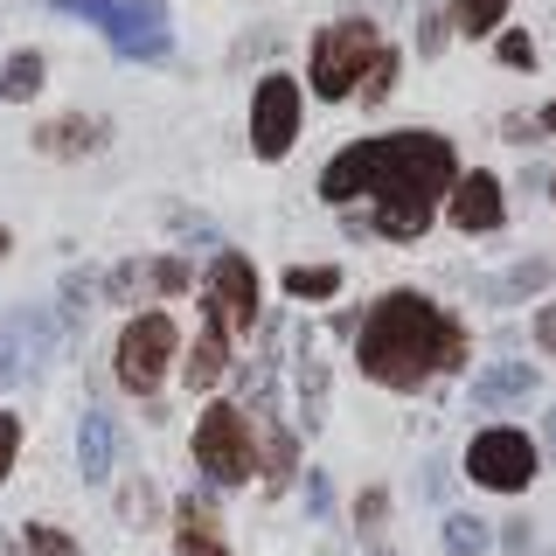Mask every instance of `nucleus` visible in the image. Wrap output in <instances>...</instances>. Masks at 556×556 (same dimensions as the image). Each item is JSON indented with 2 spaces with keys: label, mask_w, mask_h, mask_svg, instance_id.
Masks as SVG:
<instances>
[{
  "label": "nucleus",
  "mask_w": 556,
  "mask_h": 556,
  "mask_svg": "<svg viewBox=\"0 0 556 556\" xmlns=\"http://www.w3.org/2000/svg\"><path fill=\"white\" fill-rule=\"evenodd\" d=\"M257 439H265V480L286 486L292 480V431H278L265 410H257Z\"/></svg>",
  "instance_id": "nucleus-21"
},
{
  "label": "nucleus",
  "mask_w": 556,
  "mask_h": 556,
  "mask_svg": "<svg viewBox=\"0 0 556 556\" xmlns=\"http://www.w3.org/2000/svg\"><path fill=\"white\" fill-rule=\"evenodd\" d=\"M390 91H396V49H376L369 70H362V84H355V98L362 104H382Z\"/></svg>",
  "instance_id": "nucleus-23"
},
{
  "label": "nucleus",
  "mask_w": 556,
  "mask_h": 556,
  "mask_svg": "<svg viewBox=\"0 0 556 556\" xmlns=\"http://www.w3.org/2000/svg\"><path fill=\"white\" fill-rule=\"evenodd\" d=\"M300 77H286V70H271V77H257L251 91V153L257 161H286L292 139H300Z\"/></svg>",
  "instance_id": "nucleus-8"
},
{
  "label": "nucleus",
  "mask_w": 556,
  "mask_h": 556,
  "mask_svg": "<svg viewBox=\"0 0 556 556\" xmlns=\"http://www.w3.org/2000/svg\"><path fill=\"white\" fill-rule=\"evenodd\" d=\"M543 445H549V459H556V410L543 417Z\"/></svg>",
  "instance_id": "nucleus-38"
},
{
  "label": "nucleus",
  "mask_w": 556,
  "mask_h": 556,
  "mask_svg": "<svg viewBox=\"0 0 556 556\" xmlns=\"http://www.w3.org/2000/svg\"><path fill=\"white\" fill-rule=\"evenodd\" d=\"M494 49H501V63H508V70H529V63H535V42H529L521 28H501Z\"/></svg>",
  "instance_id": "nucleus-26"
},
{
  "label": "nucleus",
  "mask_w": 556,
  "mask_h": 556,
  "mask_svg": "<svg viewBox=\"0 0 556 556\" xmlns=\"http://www.w3.org/2000/svg\"><path fill=\"white\" fill-rule=\"evenodd\" d=\"M521 396H535V362H494L473 376V404L480 410H508Z\"/></svg>",
  "instance_id": "nucleus-14"
},
{
  "label": "nucleus",
  "mask_w": 556,
  "mask_h": 556,
  "mask_svg": "<svg viewBox=\"0 0 556 556\" xmlns=\"http://www.w3.org/2000/svg\"><path fill=\"white\" fill-rule=\"evenodd\" d=\"M529 535H535L529 521H508V556H529Z\"/></svg>",
  "instance_id": "nucleus-36"
},
{
  "label": "nucleus",
  "mask_w": 556,
  "mask_h": 556,
  "mask_svg": "<svg viewBox=\"0 0 556 556\" xmlns=\"http://www.w3.org/2000/svg\"><path fill=\"white\" fill-rule=\"evenodd\" d=\"M466 473L480 486H494V494H521V486L535 480V439L515 425H486L473 431V445H466Z\"/></svg>",
  "instance_id": "nucleus-7"
},
{
  "label": "nucleus",
  "mask_w": 556,
  "mask_h": 556,
  "mask_svg": "<svg viewBox=\"0 0 556 556\" xmlns=\"http://www.w3.org/2000/svg\"><path fill=\"white\" fill-rule=\"evenodd\" d=\"M0 556H14V549H8V535H0Z\"/></svg>",
  "instance_id": "nucleus-40"
},
{
  "label": "nucleus",
  "mask_w": 556,
  "mask_h": 556,
  "mask_svg": "<svg viewBox=\"0 0 556 556\" xmlns=\"http://www.w3.org/2000/svg\"><path fill=\"white\" fill-rule=\"evenodd\" d=\"M104 118H84V112H70V118H56V126H42L35 132V147L42 153H56V161H77V153H98L104 147Z\"/></svg>",
  "instance_id": "nucleus-16"
},
{
  "label": "nucleus",
  "mask_w": 556,
  "mask_h": 556,
  "mask_svg": "<svg viewBox=\"0 0 556 556\" xmlns=\"http://www.w3.org/2000/svg\"><path fill=\"white\" fill-rule=\"evenodd\" d=\"M278 286H286V300L320 306V300H334V292H341V265H292Z\"/></svg>",
  "instance_id": "nucleus-18"
},
{
  "label": "nucleus",
  "mask_w": 556,
  "mask_h": 556,
  "mask_svg": "<svg viewBox=\"0 0 556 556\" xmlns=\"http://www.w3.org/2000/svg\"><path fill=\"white\" fill-rule=\"evenodd\" d=\"M494 535H486V521L480 515H445V549L452 556H480Z\"/></svg>",
  "instance_id": "nucleus-24"
},
{
  "label": "nucleus",
  "mask_w": 556,
  "mask_h": 556,
  "mask_svg": "<svg viewBox=\"0 0 556 556\" xmlns=\"http://www.w3.org/2000/svg\"><path fill=\"white\" fill-rule=\"evenodd\" d=\"M147 286L161 300H181V292H195V271H188V257H147Z\"/></svg>",
  "instance_id": "nucleus-22"
},
{
  "label": "nucleus",
  "mask_w": 556,
  "mask_h": 556,
  "mask_svg": "<svg viewBox=\"0 0 556 556\" xmlns=\"http://www.w3.org/2000/svg\"><path fill=\"white\" fill-rule=\"evenodd\" d=\"M549 202H556V174H549Z\"/></svg>",
  "instance_id": "nucleus-41"
},
{
  "label": "nucleus",
  "mask_w": 556,
  "mask_h": 556,
  "mask_svg": "<svg viewBox=\"0 0 556 556\" xmlns=\"http://www.w3.org/2000/svg\"><path fill=\"white\" fill-rule=\"evenodd\" d=\"M445 216H452V230H459V237H494L501 223H508V195H501V181L486 167H473V174L452 181Z\"/></svg>",
  "instance_id": "nucleus-10"
},
{
  "label": "nucleus",
  "mask_w": 556,
  "mask_h": 556,
  "mask_svg": "<svg viewBox=\"0 0 556 556\" xmlns=\"http://www.w3.org/2000/svg\"><path fill=\"white\" fill-rule=\"evenodd\" d=\"M306 508H313V515L334 508V486H327V473H306Z\"/></svg>",
  "instance_id": "nucleus-32"
},
{
  "label": "nucleus",
  "mask_w": 556,
  "mask_h": 556,
  "mask_svg": "<svg viewBox=\"0 0 556 556\" xmlns=\"http://www.w3.org/2000/svg\"><path fill=\"white\" fill-rule=\"evenodd\" d=\"M174 556H230V549L216 543V529H181L174 535Z\"/></svg>",
  "instance_id": "nucleus-27"
},
{
  "label": "nucleus",
  "mask_w": 556,
  "mask_h": 556,
  "mask_svg": "<svg viewBox=\"0 0 556 556\" xmlns=\"http://www.w3.org/2000/svg\"><path fill=\"white\" fill-rule=\"evenodd\" d=\"M355 515H362V529H376V521H382V494H376V486L362 494V508H355Z\"/></svg>",
  "instance_id": "nucleus-35"
},
{
  "label": "nucleus",
  "mask_w": 556,
  "mask_h": 556,
  "mask_svg": "<svg viewBox=\"0 0 556 556\" xmlns=\"http://www.w3.org/2000/svg\"><path fill=\"white\" fill-rule=\"evenodd\" d=\"M28 556H77V543L63 529H28Z\"/></svg>",
  "instance_id": "nucleus-29"
},
{
  "label": "nucleus",
  "mask_w": 556,
  "mask_h": 556,
  "mask_svg": "<svg viewBox=\"0 0 556 556\" xmlns=\"http://www.w3.org/2000/svg\"><path fill=\"white\" fill-rule=\"evenodd\" d=\"M376 49H382V35H376L369 14H341V22H327L320 35H313V63H306L313 98H327V104L355 98V84H362V70H369Z\"/></svg>",
  "instance_id": "nucleus-3"
},
{
  "label": "nucleus",
  "mask_w": 556,
  "mask_h": 556,
  "mask_svg": "<svg viewBox=\"0 0 556 556\" xmlns=\"http://www.w3.org/2000/svg\"><path fill=\"white\" fill-rule=\"evenodd\" d=\"M195 466L216 486H243L257 466V431H251V410L243 404H202V425H195Z\"/></svg>",
  "instance_id": "nucleus-4"
},
{
  "label": "nucleus",
  "mask_w": 556,
  "mask_h": 556,
  "mask_svg": "<svg viewBox=\"0 0 556 556\" xmlns=\"http://www.w3.org/2000/svg\"><path fill=\"white\" fill-rule=\"evenodd\" d=\"M181 376H188V390H195V396L216 390V382L230 376V334H223L216 320H202V334L188 341V369H181Z\"/></svg>",
  "instance_id": "nucleus-15"
},
{
  "label": "nucleus",
  "mask_w": 556,
  "mask_h": 556,
  "mask_svg": "<svg viewBox=\"0 0 556 556\" xmlns=\"http://www.w3.org/2000/svg\"><path fill=\"white\" fill-rule=\"evenodd\" d=\"M452 8V35H501L515 0H445Z\"/></svg>",
  "instance_id": "nucleus-19"
},
{
  "label": "nucleus",
  "mask_w": 556,
  "mask_h": 556,
  "mask_svg": "<svg viewBox=\"0 0 556 556\" xmlns=\"http://www.w3.org/2000/svg\"><path fill=\"white\" fill-rule=\"evenodd\" d=\"M118 515H126V521H153V486H147V480H132L126 494H118Z\"/></svg>",
  "instance_id": "nucleus-28"
},
{
  "label": "nucleus",
  "mask_w": 556,
  "mask_h": 556,
  "mask_svg": "<svg viewBox=\"0 0 556 556\" xmlns=\"http://www.w3.org/2000/svg\"><path fill=\"white\" fill-rule=\"evenodd\" d=\"M535 348H549V355H556V300L535 306Z\"/></svg>",
  "instance_id": "nucleus-33"
},
{
  "label": "nucleus",
  "mask_w": 556,
  "mask_h": 556,
  "mask_svg": "<svg viewBox=\"0 0 556 556\" xmlns=\"http://www.w3.org/2000/svg\"><path fill=\"white\" fill-rule=\"evenodd\" d=\"M14 452H22V425H14V410H0V480L14 473Z\"/></svg>",
  "instance_id": "nucleus-31"
},
{
  "label": "nucleus",
  "mask_w": 556,
  "mask_h": 556,
  "mask_svg": "<svg viewBox=\"0 0 556 556\" xmlns=\"http://www.w3.org/2000/svg\"><path fill=\"white\" fill-rule=\"evenodd\" d=\"M417 494H425V501H445V466H425V473H417Z\"/></svg>",
  "instance_id": "nucleus-34"
},
{
  "label": "nucleus",
  "mask_w": 556,
  "mask_h": 556,
  "mask_svg": "<svg viewBox=\"0 0 556 556\" xmlns=\"http://www.w3.org/2000/svg\"><path fill=\"white\" fill-rule=\"evenodd\" d=\"M549 278H556L549 257H521V265H508L494 286H486V300H494V306H515V300H529V292H549Z\"/></svg>",
  "instance_id": "nucleus-17"
},
{
  "label": "nucleus",
  "mask_w": 556,
  "mask_h": 556,
  "mask_svg": "<svg viewBox=\"0 0 556 556\" xmlns=\"http://www.w3.org/2000/svg\"><path fill=\"white\" fill-rule=\"evenodd\" d=\"M174 348H181V334H174L167 313H132L126 334H118V362H112V369H118V382H126L132 396H153L167 382Z\"/></svg>",
  "instance_id": "nucleus-6"
},
{
  "label": "nucleus",
  "mask_w": 556,
  "mask_h": 556,
  "mask_svg": "<svg viewBox=\"0 0 556 556\" xmlns=\"http://www.w3.org/2000/svg\"><path fill=\"white\" fill-rule=\"evenodd\" d=\"M208 320L223 334H257V265L243 251H216L208 265Z\"/></svg>",
  "instance_id": "nucleus-9"
},
{
  "label": "nucleus",
  "mask_w": 556,
  "mask_h": 556,
  "mask_svg": "<svg viewBox=\"0 0 556 556\" xmlns=\"http://www.w3.org/2000/svg\"><path fill=\"white\" fill-rule=\"evenodd\" d=\"M445 35H452V8H425V14H417V49H425V56H439Z\"/></svg>",
  "instance_id": "nucleus-25"
},
{
  "label": "nucleus",
  "mask_w": 556,
  "mask_h": 556,
  "mask_svg": "<svg viewBox=\"0 0 556 556\" xmlns=\"http://www.w3.org/2000/svg\"><path fill=\"white\" fill-rule=\"evenodd\" d=\"M56 348V327H49V313H35V306H22V313H0V390H14L35 362Z\"/></svg>",
  "instance_id": "nucleus-11"
},
{
  "label": "nucleus",
  "mask_w": 556,
  "mask_h": 556,
  "mask_svg": "<svg viewBox=\"0 0 556 556\" xmlns=\"http://www.w3.org/2000/svg\"><path fill=\"white\" fill-rule=\"evenodd\" d=\"M104 286H112V300H139V286H147V265L132 257V265H118L112 278H104Z\"/></svg>",
  "instance_id": "nucleus-30"
},
{
  "label": "nucleus",
  "mask_w": 556,
  "mask_h": 556,
  "mask_svg": "<svg viewBox=\"0 0 556 556\" xmlns=\"http://www.w3.org/2000/svg\"><path fill=\"white\" fill-rule=\"evenodd\" d=\"M112 459H118V425L91 404L77 417V466H84V480H112Z\"/></svg>",
  "instance_id": "nucleus-13"
},
{
  "label": "nucleus",
  "mask_w": 556,
  "mask_h": 556,
  "mask_svg": "<svg viewBox=\"0 0 556 556\" xmlns=\"http://www.w3.org/2000/svg\"><path fill=\"white\" fill-rule=\"evenodd\" d=\"M292 382H300V425L306 431H320V417H327V355H320V341L300 334V355H292Z\"/></svg>",
  "instance_id": "nucleus-12"
},
{
  "label": "nucleus",
  "mask_w": 556,
  "mask_h": 556,
  "mask_svg": "<svg viewBox=\"0 0 556 556\" xmlns=\"http://www.w3.org/2000/svg\"><path fill=\"white\" fill-rule=\"evenodd\" d=\"M459 181V153L445 132H382L369 139V237L417 243Z\"/></svg>",
  "instance_id": "nucleus-2"
},
{
  "label": "nucleus",
  "mask_w": 556,
  "mask_h": 556,
  "mask_svg": "<svg viewBox=\"0 0 556 556\" xmlns=\"http://www.w3.org/2000/svg\"><path fill=\"white\" fill-rule=\"evenodd\" d=\"M35 91H42V56H35V49H14L8 70H0V98H8V104H28Z\"/></svg>",
  "instance_id": "nucleus-20"
},
{
  "label": "nucleus",
  "mask_w": 556,
  "mask_h": 556,
  "mask_svg": "<svg viewBox=\"0 0 556 556\" xmlns=\"http://www.w3.org/2000/svg\"><path fill=\"white\" fill-rule=\"evenodd\" d=\"M355 362H362L369 382L410 396V390H425V382H439L445 369L466 362V327L452 320L445 306H431L417 286H396V292H382L369 306Z\"/></svg>",
  "instance_id": "nucleus-1"
},
{
  "label": "nucleus",
  "mask_w": 556,
  "mask_h": 556,
  "mask_svg": "<svg viewBox=\"0 0 556 556\" xmlns=\"http://www.w3.org/2000/svg\"><path fill=\"white\" fill-rule=\"evenodd\" d=\"M535 126H543V132H556V98L543 104V112H535Z\"/></svg>",
  "instance_id": "nucleus-37"
},
{
  "label": "nucleus",
  "mask_w": 556,
  "mask_h": 556,
  "mask_svg": "<svg viewBox=\"0 0 556 556\" xmlns=\"http://www.w3.org/2000/svg\"><path fill=\"white\" fill-rule=\"evenodd\" d=\"M63 8L91 14V22L118 42V56H132V63L167 56V0H63Z\"/></svg>",
  "instance_id": "nucleus-5"
},
{
  "label": "nucleus",
  "mask_w": 556,
  "mask_h": 556,
  "mask_svg": "<svg viewBox=\"0 0 556 556\" xmlns=\"http://www.w3.org/2000/svg\"><path fill=\"white\" fill-rule=\"evenodd\" d=\"M0 257H8V230H0Z\"/></svg>",
  "instance_id": "nucleus-39"
},
{
  "label": "nucleus",
  "mask_w": 556,
  "mask_h": 556,
  "mask_svg": "<svg viewBox=\"0 0 556 556\" xmlns=\"http://www.w3.org/2000/svg\"><path fill=\"white\" fill-rule=\"evenodd\" d=\"M369 556H396V549H369Z\"/></svg>",
  "instance_id": "nucleus-42"
}]
</instances>
